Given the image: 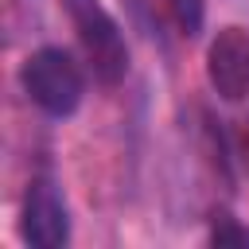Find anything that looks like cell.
I'll return each mask as SVG.
<instances>
[{
    "label": "cell",
    "instance_id": "6da1fadb",
    "mask_svg": "<svg viewBox=\"0 0 249 249\" xmlns=\"http://www.w3.org/2000/svg\"><path fill=\"white\" fill-rule=\"evenodd\" d=\"M62 12L97 74V82L117 86L128 74V43L117 27V19L109 16V8L101 0H62Z\"/></svg>",
    "mask_w": 249,
    "mask_h": 249
},
{
    "label": "cell",
    "instance_id": "5b68a950",
    "mask_svg": "<svg viewBox=\"0 0 249 249\" xmlns=\"http://www.w3.org/2000/svg\"><path fill=\"white\" fill-rule=\"evenodd\" d=\"M136 12L171 35H198L202 27V0H132Z\"/></svg>",
    "mask_w": 249,
    "mask_h": 249
},
{
    "label": "cell",
    "instance_id": "52a82bcc",
    "mask_svg": "<svg viewBox=\"0 0 249 249\" xmlns=\"http://www.w3.org/2000/svg\"><path fill=\"white\" fill-rule=\"evenodd\" d=\"M237 156L249 167V121H241V128H237Z\"/></svg>",
    "mask_w": 249,
    "mask_h": 249
},
{
    "label": "cell",
    "instance_id": "8992f818",
    "mask_svg": "<svg viewBox=\"0 0 249 249\" xmlns=\"http://www.w3.org/2000/svg\"><path fill=\"white\" fill-rule=\"evenodd\" d=\"M210 241H214V245H249V230L237 226L230 214H218V222H214V230H210Z\"/></svg>",
    "mask_w": 249,
    "mask_h": 249
},
{
    "label": "cell",
    "instance_id": "7a4b0ae2",
    "mask_svg": "<svg viewBox=\"0 0 249 249\" xmlns=\"http://www.w3.org/2000/svg\"><path fill=\"white\" fill-rule=\"evenodd\" d=\"M19 82H23V93L51 117H70L86 93V78L62 47H43L27 54Z\"/></svg>",
    "mask_w": 249,
    "mask_h": 249
},
{
    "label": "cell",
    "instance_id": "277c9868",
    "mask_svg": "<svg viewBox=\"0 0 249 249\" xmlns=\"http://www.w3.org/2000/svg\"><path fill=\"white\" fill-rule=\"evenodd\" d=\"M206 78L218 97L245 101L249 97V31L222 27L206 47Z\"/></svg>",
    "mask_w": 249,
    "mask_h": 249
},
{
    "label": "cell",
    "instance_id": "3957f363",
    "mask_svg": "<svg viewBox=\"0 0 249 249\" xmlns=\"http://www.w3.org/2000/svg\"><path fill=\"white\" fill-rule=\"evenodd\" d=\"M19 237L35 249H58L70 237V214L62 195L54 191V183L35 179L31 191L23 195V210H19Z\"/></svg>",
    "mask_w": 249,
    "mask_h": 249
}]
</instances>
